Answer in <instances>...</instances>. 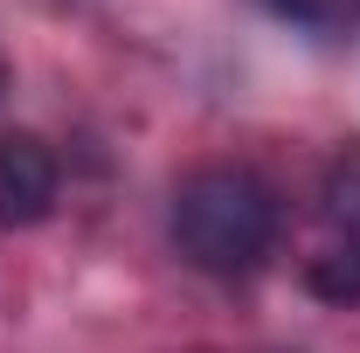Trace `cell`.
<instances>
[{
    "label": "cell",
    "mask_w": 360,
    "mask_h": 353,
    "mask_svg": "<svg viewBox=\"0 0 360 353\" xmlns=\"http://www.w3.org/2000/svg\"><path fill=\"white\" fill-rule=\"evenodd\" d=\"M305 277H312L319 298H360V264L347 257V250H326V257H319Z\"/></svg>",
    "instance_id": "277c9868"
},
{
    "label": "cell",
    "mask_w": 360,
    "mask_h": 353,
    "mask_svg": "<svg viewBox=\"0 0 360 353\" xmlns=\"http://www.w3.org/2000/svg\"><path fill=\"white\" fill-rule=\"evenodd\" d=\"M270 14H284V21H298V28H312V35H326V28H340L347 14H354V0H264Z\"/></svg>",
    "instance_id": "5b68a950"
},
{
    "label": "cell",
    "mask_w": 360,
    "mask_h": 353,
    "mask_svg": "<svg viewBox=\"0 0 360 353\" xmlns=\"http://www.w3.org/2000/svg\"><path fill=\"white\" fill-rule=\"evenodd\" d=\"M326 229L340 236V250L360 264V146H347L333 167H326Z\"/></svg>",
    "instance_id": "3957f363"
},
{
    "label": "cell",
    "mask_w": 360,
    "mask_h": 353,
    "mask_svg": "<svg viewBox=\"0 0 360 353\" xmlns=\"http://www.w3.org/2000/svg\"><path fill=\"white\" fill-rule=\"evenodd\" d=\"M56 153L35 132H0V229H35L56 215Z\"/></svg>",
    "instance_id": "7a4b0ae2"
},
{
    "label": "cell",
    "mask_w": 360,
    "mask_h": 353,
    "mask_svg": "<svg viewBox=\"0 0 360 353\" xmlns=\"http://www.w3.org/2000/svg\"><path fill=\"white\" fill-rule=\"evenodd\" d=\"M284 208L264 174L250 167H194L174 187V243L208 277H250L277 250Z\"/></svg>",
    "instance_id": "6da1fadb"
},
{
    "label": "cell",
    "mask_w": 360,
    "mask_h": 353,
    "mask_svg": "<svg viewBox=\"0 0 360 353\" xmlns=\"http://www.w3.org/2000/svg\"><path fill=\"white\" fill-rule=\"evenodd\" d=\"M0 90H7V70H0Z\"/></svg>",
    "instance_id": "8992f818"
}]
</instances>
